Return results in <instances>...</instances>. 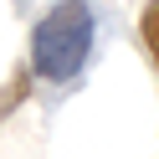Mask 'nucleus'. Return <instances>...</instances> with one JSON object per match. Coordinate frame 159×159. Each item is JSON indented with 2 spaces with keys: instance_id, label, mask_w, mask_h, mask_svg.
Instances as JSON below:
<instances>
[{
  "instance_id": "1",
  "label": "nucleus",
  "mask_w": 159,
  "mask_h": 159,
  "mask_svg": "<svg viewBox=\"0 0 159 159\" xmlns=\"http://www.w3.org/2000/svg\"><path fill=\"white\" fill-rule=\"evenodd\" d=\"M93 36H98V16L87 0H57L52 11L31 26V46H26V67L31 77L52 87L77 82V72L93 57Z\"/></svg>"
},
{
  "instance_id": "2",
  "label": "nucleus",
  "mask_w": 159,
  "mask_h": 159,
  "mask_svg": "<svg viewBox=\"0 0 159 159\" xmlns=\"http://www.w3.org/2000/svg\"><path fill=\"white\" fill-rule=\"evenodd\" d=\"M31 82H36V77H31V67H16V72L5 77V87H0V123H5V118H11L16 108L31 98Z\"/></svg>"
},
{
  "instance_id": "3",
  "label": "nucleus",
  "mask_w": 159,
  "mask_h": 159,
  "mask_svg": "<svg viewBox=\"0 0 159 159\" xmlns=\"http://www.w3.org/2000/svg\"><path fill=\"white\" fill-rule=\"evenodd\" d=\"M139 36H144V52L159 72V0H144V11H139Z\"/></svg>"
}]
</instances>
